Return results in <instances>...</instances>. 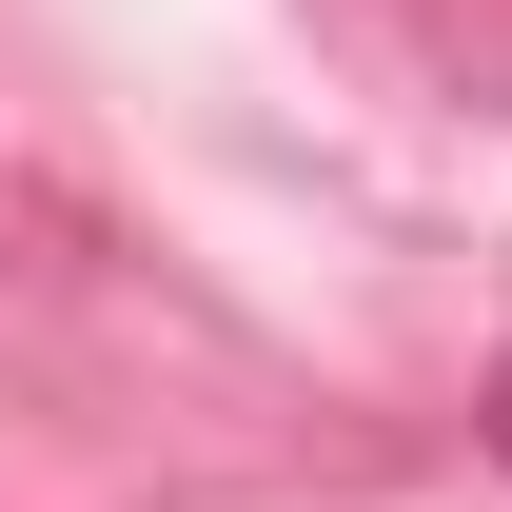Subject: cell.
I'll use <instances>...</instances> for the list:
<instances>
[{
  "label": "cell",
  "mask_w": 512,
  "mask_h": 512,
  "mask_svg": "<svg viewBox=\"0 0 512 512\" xmlns=\"http://www.w3.org/2000/svg\"><path fill=\"white\" fill-rule=\"evenodd\" d=\"M493 453H512V394H493Z\"/></svg>",
  "instance_id": "obj_1"
}]
</instances>
